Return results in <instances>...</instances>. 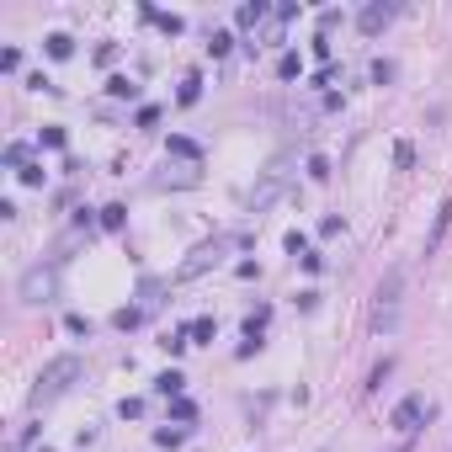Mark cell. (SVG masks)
<instances>
[{
	"label": "cell",
	"instance_id": "obj_11",
	"mask_svg": "<svg viewBox=\"0 0 452 452\" xmlns=\"http://www.w3.org/2000/svg\"><path fill=\"white\" fill-rule=\"evenodd\" d=\"M447 224H452V203H441V208H437V229H431V239H426V256H431V250L441 245V234H447Z\"/></svg>",
	"mask_w": 452,
	"mask_h": 452
},
{
	"label": "cell",
	"instance_id": "obj_3",
	"mask_svg": "<svg viewBox=\"0 0 452 452\" xmlns=\"http://www.w3.org/2000/svg\"><path fill=\"white\" fill-rule=\"evenodd\" d=\"M287 181H293V155H277L272 165H266L261 187H250L245 208H250V213H266V208H272L277 197H282V192H287Z\"/></svg>",
	"mask_w": 452,
	"mask_h": 452
},
{
	"label": "cell",
	"instance_id": "obj_26",
	"mask_svg": "<svg viewBox=\"0 0 452 452\" xmlns=\"http://www.w3.org/2000/svg\"><path fill=\"white\" fill-rule=\"evenodd\" d=\"M22 181L27 187H43V165H22Z\"/></svg>",
	"mask_w": 452,
	"mask_h": 452
},
{
	"label": "cell",
	"instance_id": "obj_24",
	"mask_svg": "<svg viewBox=\"0 0 452 452\" xmlns=\"http://www.w3.org/2000/svg\"><path fill=\"white\" fill-rule=\"evenodd\" d=\"M155 447H181V431H155Z\"/></svg>",
	"mask_w": 452,
	"mask_h": 452
},
{
	"label": "cell",
	"instance_id": "obj_20",
	"mask_svg": "<svg viewBox=\"0 0 452 452\" xmlns=\"http://www.w3.org/2000/svg\"><path fill=\"white\" fill-rule=\"evenodd\" d=\"M372 80L389 85V80H394V64H389V59H378V64H372Z\"/></svg>",
	"mask_w": 452,
	"mask_h": 452
},
{
	"label": "cell",
	"instance_id": "obj_5",
	"mask_svg": "<svg viewBox=\"0 0 452 452\" xmlns=\"http://www.w3.org/2000/svg\"><path fill=\"white\" fill-rule=\"evenodd\" d=\"M431 415V399L426 394H410V399H399L394 405V415H389V426L394 431H420V420Z\"/></svg>",
	"mask_w": 452,
	"mask_h": 452
},
{
	"label": "cell",
	"instance_id": "obj_22",
	"mask_svg": "<svg viewBox=\"0 0 452 452\" xmlns=\"http://www.w3.org/2000/svg\"><path fill=\"white\" fill-rule=\"evenodd\" d=\"M287 256H309V239H303V234H287Z\"/></svg>",
	"mask_w": 452,
	"mask_h": 452
},
{
	"label": "cell",
	"instance_id": "obj_19",
	"mask_svg": "<svg viewBox=\"0 0 452 452\" xmlns=\"http://www.w3.org/2000/svg\"><path fill=\"white\" fill-rule=\"evenodd\" d=\"M107 91H112V96H128V101H133V96H139V85H133V80H123V75H118V80H112Z\"/></svg>",
	"mask_w": 452,
	"mask_h": 452
},
{
	"label": "cell",
	"instance_id": "obj_23",
	"mask_svg": "<svg viewBox=\"0 0 452 452\" xmlns=\"http://www.w3.org/2000/svg\"><path fill=\"white\" fill-rule=\"evenodd\" d=\"M6 165H27V144H11V149H6Z\"/></svg>",
	"mask_w": 452,
	"mask_h": 452
},
{
	"label": "cell",
	"instance_id": "obj_21",
	"mask_svg": "<svg viewBox=\"0 0 452 452\" xmlns=\"http://www.w3.org/2000/svg\"><path fill=\"white\" fill-rule=\"evenodd\" d=\"M0 70H6V75L22 70V54H16V48H6V54H0Z\"/></svg>",
	"mask_w": 452,
	"mask_h": 452
},
{
	"label": "cell",
	"instance_id": "obj_4",
	"mask_svg": "<svg viewBox=\"0 0 452 452\" xmlns=\"http://www.w3.org/2000/svg\"><path fill=\"white\" fill-rule=\"evenodd\" d=\"M229 245H234V239H229V234H218V239H203V245H197V250H192V256H187V261H181V282H192V277H203L208 272V266H218V261H224V250Z\"/></svg>",
	"mask_w": 452,
	"mask_h": 452
},
{
	"label": "cell",
	"instance_id": "obj_25",
	"mask_svg": "<svg viewBox=\"0 0 452 452\" xmlns=\"http://www.w3.org/2000/svg\"><path fill=\"white\" fill-rule=\"evenodd\" d=\"M43 144L48 149H64V128H43Z\"/></svg>",
	"mask_w": 452,
	"mask_h": 452
},
{
	"label": "cell",
	"instance_id": "obj_10",
	"mask_svg": "<svg viewBox=\"0 0 452 452\" xmlns=\"http://www.w3.org/2000/svg\"><path fill=\"white\" fill-rule=\"evenodd\" d=\"M234 22L245 27V32H250V27H261L266 22V6H261V0H250V6H239V11H234Z\"/></svg>",
	"mask_w": 452,
	"mask_h": 452
},
{
	"label": "cell",
	"instance_id": "obj_1",
	"mask_svg": "<svg viewBox=\"0 0 452 452\" xmlns=\"http://www.w3.org/2000/svg\"><path fill=\"white\" fill-rule=\"evenodd\" d=\"M399 309H405V266H389L372 287V330L378 335L399 330Z\"/></svg>",
	"mask_w": 452,
	"mask_h": 452
},
{
	"label": "cell",
	"instance_id": "obj_18",
	"mask_svg": "<svg viewBox=\"0 0 452 452\" xmlns=\"http://www.w3.org/2000/svg\"><path fill=\"white\" fill-rule=\"evenodd\" d=\"M192 335H197V341H213V335H218V320H208V314H203V320H192Z\"/></svg>",
	"mask_w": 452,
	"mask_h": 452
},
{
	"label": "cell",
	"instance_id": "obj_27",
	"mask_svg": "<svg viewBox=\"0 0 452 452\" xmlns=\"http://www.w3.org/2000/svg\"><path fill=\"white\" fill-rule=\"evenodd\" d=\"M170 415H176V420H192L197 410H192V399H176V405H170Z\"/></svg>",
	"mask_w": 452,
	"mask_h": 452
},
{
	"label": "cell",
	"instance_id": "obj_12",
	"mask_svg": "<svg viewBox=\"0 0 452 452\" xmlns=\"http://www.w3.org/2000/svg\"><path fill=\"white\" fill-rule=\"evenodd\" d=\"M155 389H160V394H170V399H181V389H187V378H181L176 368H170V372H160V378H155Z\"/></svg>",
	"mask_w": 452,
	"mask_h": 452
},
{
	"label": "cell",
	"instance_id": "obj_7",
	"mask_svg": "<svg viewBox=\"0 0 452 452\" xmlns=\"http://www.w3.org/2000/svg\"><path fill=\"white\" fill-rule=\"evenodd\" d=\"M48 293H54V277H48L43 266H32V272L22 277V298H27V303H43Z\"/></svg>",
	"mask_w": 452,
	"mask_h": 452
},
{
	"label": "cell",
	"instance_id": "obj_8",
	"mask_svg": "<svg viewBox=\"0 0 452 452\" xmlns=\"http://www.w3.org/2000/svg\"><path fill=\"white\" fill-rule=\"evenodd\" d=\"M43 43H48V59H70V54H75V37L70 32H48Z\"/></svg>",
	"mask_w": 452,
	"mask_h": 452
},
{
	"label": "cell",
	"instance_id": "obj_13",
	"mask_svg": "<svg viewBox=\"0 0 452 452\" xmlns=\"http://www.w3.org/2000/svg\"><path fill=\"white\" fill-rule=\"evenodd\" d=\"M394 165H399V170H410V165H415V144H410V139H399V144H394Z\"/></svg>",
	"mask_w": 452,
	"mask_h": 452
},
{
	"label": "cell",
	"instance_id": "obj_15",
	"mask_svg": "<svg viewBox=\"0 0 452 452\" xmlns=\"http://www.w3.org/2000/svg\"><path fill=\"white\" fill-rule=\"evenodd\" d=\"M123 218H128V208H123V203L101 208V229H123Z\"/></svg>",
	"mask_w": 452,
	"mask_h": 452
},
{
	"label": "cell",
	"instance_id": "obj_14",
	"mask_svg": "<svg viewBox=\"0 0 452 452\" xmlns=\"http://www.w3.org/2000/svg\"><path fill=\"white\" fill-rule=\"evenodd\" d=\"M229 48H234V32H213L208 37V54H213V59H224Z\"/></svg>",
	"mask_w": 452,
	"mask_h": 452
},
{
	"label": "cell",
	"instance_id": "obj_17",
	"mask_svg": "<svg viewBox=\"0 0 452 452\" xmlns=\"http://www.w3.org/2000/svg\"><path fill=\"white\" fill-rule=\"evenodd\" d=\"M298 70H303V59H298V54H282V59H277V75H282V80H293Z\"/></svg>",
	"mask_w": 452,
	"mask_h": 452
},
{
	"label": "cell",
	"instance_id": "obj_28",
	"mask_svg": "<svg viewBox=\"0 0 452 452\" xmlns=\"http://www.w3.org/2000/svg\"><path fill=\"white\" fill-rule=\"evenodd\" d=\"M309 176H314V181H325V176H330V165H325V155H314V160H309Z\"/></svg>",
	"mask_w": 452,
	"mask_h": 452
},
{
	"label": "cell",
	"instance_id": "obj_16",
	"mask_svg": "<svg viewBox=\"0 0 452 452\" xmlns=\"http://www.w3.org/2000/svg\"><path fill=\"white\" fill-rule=\"evenodd\" d=\"M197 96H203V75H187V80H181V101H187V107H192Z\"/></svg>",
	"mask_w": 452,
	"mask_h": 452
},
{
	"label": "cell",
	"instance_id": "obj_6",
	"mask_svg": "<svg viewBox=\"0 0 452 452\" xmlns=\"http://www.w3.org/2000/svg\"><path fill=\"white\" fill-rule=\"evenodd\" d=\"M394 11H399V6H389V0H372V6H362V16H357V27H362V32H368V37H378V32H383V27H389V22H394Z\"/></svg>",
	"mask_w": 452,
	"mask_h": 452
},
{
	"label": "cell",
	"instance_id": "obj_9",
	"mask_svg": "<svg viewBox=\"0 0 452 452\" xmlns=\"http://www.w3.org/2000/svg\"><path fill=\"white\" fill-rule=\"evenodd\" d=\"M170 155L187 160V165H197V160H203V149H197L192 139H181V133H170Z\"/></svg>",
	"mask_w": 452,
	"mask_h": 452
},
{
	"label": "cell",
	"instance_id": "obj_2",
	"mask_svg": "<svg viewBox=\"0 0 452 452\" xmlns=\"http://www.w3.org/2000/svg\"><path fill=\"white\" fill-rule=\"evenodd\" d=\"M80 378V357H54L43 372H37V389H32V405H54L59 394H70V383Z\"/></svg>",
	"mask_w": 452,
	"mask_h": 452
}]
</instances>
